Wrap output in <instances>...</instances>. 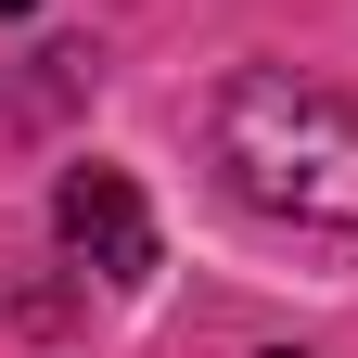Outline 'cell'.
<instances>
[{
  "label": "cell",
  "instance_id": "6da1fadb",
  "mask_svg": "<svg viewBox=\"0 0 358 358\" xmlns=\"http://www.w3.org/2000/svg\"><path fill=\"white\" fill-rule=\"evenodd\" d=\"M205 154L231 166L243 205L358 243V90L294 77V64H243V77L205 103Z\"/></svg>",
  "mask_w": 358,
  "mask_h": 358
},
{
  "label": "cell",
  "instance_id": "7a4b0ae2",
  "mask_svg": "<svg viewBox=\"0 0 358 358\" xmlns=\"http://www.w3.org/2000/svg\"><path fill=\"white\" fill-rule=\"evenodd\" d=\"M52 231L103 268V282H154V217H141V192H128V166H64Z\"/></svg>",
  "mask_w": 358,
  "mask_h": 358
},
{
  "label": "cell",
  "instance_id": "3957f363",
  "mask_svg": "<svg viewBox=\"0 0 358 358\" xmlns=\"http://www.w3.org/2000/svg\"><path fill=\"white\" fill-rule=\"evenodd\" d=\"M0 13H38V0H0Z\"/></svg>",
  "mask_w": 358,
  "mask_h": 358
},
{
  "label": "cell",
  "instance_id": "277c9868",
  "mask_svg": "<svg viewBox=\"0 0 358 358\" xmlns=\"http://www.w3.org/2000/svg\"><path fill=\"white\" fill-rule=\"evenodd\" d=\"M282 358H294V345H282Z\"/></svg>",
  "mask_w": 358,
  "mask_h": 358
}]
</instances>
